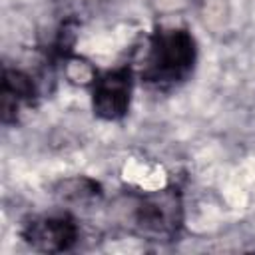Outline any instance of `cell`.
<instances>
[{
  "label": "cell",
  "instance_id": "1",
  "mask_svg": "<svg viewBox=\"0 0 255 255\" xmlns=\"http://www.w3.org/2000/svg\"><path fill=\"white\" fill-rule=\"evenodd\" d=\"M195 62V40L185 28H159L147 44L141 80L151 86H173L191 72Z\"/></svg>",
  "mask_w": 255,
  "mask_h": 255
},
{
  "label": "cell",
  "instance_id": "2",
  "mask_svg": "<svg viewBox=\"0 0 255 255\" xmlns=\"http://www.w3.org/2000/svg\"><path fill=\"white\" fill-rule=\"evenodd\" d=\"M137 227L141 233L155 239H169L177 233L181 223V203L175 191L165 189L157 195L145 197L135 213Z\"/></svg>",
  "mask_w": 255,
  "mask_h": 255
},
{
  "label": "cell",
  "instance_id": "3",
  "mask_svg": "<svg viewBox=\"0 0 255 255\" xmlns=\"http://www.w3.org/2000/svg\"><path fill=\"white\" fill-rule=\"evenodd\" d=\"M131 70L118 68L94 82V112L104 120H118L129 108Z\"/></svg>",
  "mask_w": 255,
  "mask_h": 255
},
{
  "label": "cell",
  "instance_id": "4",
  "mask_svg": "<svg viewBox=\"0 0 255 255\" xmlns=\"http://www.w3.org/2000/svg\"><path fill=\"white\" fill-rule=\"evenodd\" d=\"M22 235L32 247L58 253L68 251L78 241V225L70 215H48L32 219L24 227Z\"/></svg>",
  "mask_w": 255,
  "mask_h": 255
},
{
  "label": "cell",
  "instance_id": "5",
  "mask_svg": "<svg viewBox=\"0 0 255 255\" xmlns=\"http://www.w3.org/2000/svg\"><path fill=\"white\" fill-rule=\"evenodd\" d=\"M36 96L34 82L20 70H4L2 76V116L4 122H10V116H16L24 104H30Z\"/></svg>",
  "mask_w": 255,
  "mask_h": 255
}]
</instances>
